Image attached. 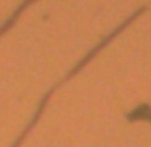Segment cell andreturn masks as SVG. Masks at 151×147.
I'll list each match as a JSON object with an SVG mask.
<instances>
[{
    "mask_svg": "<svg viewBox=\"0 0 151 147\" xmlns=\"http://www.w3.org/2000/svg\"><path fill=\"white\" fill-rule=\"evenodd\" d=\"M33 2H37V0H23V4H19V6H17V10H15L14 14L10 15V19H6V21H4L2 25H0V37H2L4 33H8V31H10L12 27L15 25V21H17V17H19V15H21L23 11H25L27 8H29L31 4H33Z\"/></svg>",
    "mask_w": 151,
    "mask_h": 147,
    "instance_id": "obj_3",
    "label": "cell"
},
{
    "mask_svg": "<svg viewBox=\"0 0 151 147\" xmlns=\"http://www.w3.org/2000/svg\"><path fill=\"white\" fill-rule=\"evenodd\" d=\"M144 11H145V8H140V10H136V11H134V14H132V15H130V17H128V19H124V23H121V25H119V27H117V29H115V31H111V33H109V34H107V37H105V38H103V40H100V44H98V46H94V48H92V50H90V52H88V54H86V55H84V57H82V59H81V61H77V65H75V67H73V69H71V71H69V73H67V75H65V77H63V78H61V80H58V88H59V86H63V84H65V82H69V80H71V78H73V77H77V75H78V73H81V71H82V69H84V67H86V65H88V63H90V61H92V59H94V57H96V55H98V54H100V52H101L103 48H105V46H107V44H109V42H111V40H113V38H115V37H117V34H121V33H122V31H124V29H126V27H128V25H130V23H132V21H134V19H138V17H140V15H142V14H144Z\"/></svg>",
    "mask_w": 151,
    "mask_h": 147,
    "instance_id": "obj_1",
    "label": "cell"
},
{
    "mask_svg": "<svg viewBox=\"0 0 151 147\" xmlns=\"http://www.w3.org/2000/svg\"><path fill=\"white\" fill-rule=\"evenodd\" d=\"M55 90H58V84H54V86H52V88L48 90V92H46L44 96H42V99H40V101H38V107H37V111H35V115H33V117H31L29 124H27L25 128H23V132L19 134V136H17V140H15V141H14V143H12L10 147H21V143H23V141L27 140V136H29V134H31V130H33L35 126H37V122L40 120L42 113H44L46 105H48V101L52 99V96H54V92H55Z\"/></svg>",
    "mask_w": 151,
    "mask_h": 147,
    "instance_id": "obj_2",
    "label": "cell"
},
{
    "mask_svg": "<svg viewBox=\"0 0 151 147\" xmlns=\"http://www.w3.org/2000/svg\"><path fill=\"white\" fill-rule=\"evenodd\" d=\"M149 120L151 122V107L149 105H138L132 113H128V120Z\"/></svg>",
    "mask_w": 151,
    "mask_h": 147,
    "instance_id": "obj_4",
    "label": "cell"
}]
</instances>
